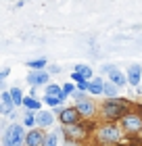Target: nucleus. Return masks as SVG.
Returning a JSON list of instances; mask_svg holds the SVG:
<instances>
[{
	"mask_svg": "<svg viewBox=\"0 0 142 146\" xmlns=\"http://www.w3.org/2000/svg\"><path fill=\"white\" fill-rule=\"evenodd\" d=\"M100 113L107 121H121L127 113H130V102L123 100V98H113V100H105L103 107H100Z\"/></svg>",
	"mask_w": 142,
	"mask_h": 146,
	"instance_id": "2",
	"label": "nucleus"
},
{
	"mask_svg": "<svg viewBox=\"0 0 142 146\" xmlns=\"http://www.w3.org/2000/svg\"><path fill=\"white\" fill-rule=\"evenodd\" d=\"M127 84H130L132 88L142 86V67H140L138 63L130 65V69H127Z\"/></svg>",
	"mask_w": 142,
	"mask_h": 146,
	"instance_id": "12",
	"label": "nucleus"
},
{
	"mask_svg": "<svg viewBox=\"0 0 142 146\" xmlns=\"http://www.w3.org/2000/svg\"><path fill=\"white\" fill-rule=\"evenodd\" d=\"M103 96H107V100H113V98H119V88L115 84H111V82H107L105 84V94Z\"/></svg>",
	"mask_w": 142,
	"mask_h": 146,
	"instance_id": "18",
	"label": "nucleus"
},
{
	"mask_svg": "<svg viewBox=\"0 0 142 146\" xmlns=\"http://www.w3.org/2000/svg\"><path fill=\"white\" fill-rule=\"evenodd\" d=\"M73 107L79 111V115H82L84 119H92L94 115H96V111H98V107L94 104V100H92L90 96H86L84 100H79L77 104H73Z\"/></svg>",
	"mask_w": 142,
	"mask_h": 146,
	"instance_id": "8",
	"label": "nucleus"
},
{
	"mask_svg": "<svg viewBox=\"0 0 142 146\" xmlns=\"http://www.w3.org/2000/svg\"><path fill=\"white\" fill-rule=\"evenodd\" d=\"M59 121H61V125H79V123H84V117L79 115V111L75 107H65L59 113Z\"/></svg>",
	"mask_w": 142,
	"mask_h": 146,
	"instance_id": "6",
	"label": "nucleus"
},
{
	"mask_svg": "<svg viewBox=\"0 0 142 146\" xmlns=\"http://www.w3.org/2000/svg\"><path fill=\"white\" fill-rule=\"evenodd\" d=\"M9 92H11V96H13V104H15V109L17 107H23V98H25L23 92L19 90V88H11Z\"/></svg>",
	"mask_w": 142,
	"mask_h": 146,
	"instance_id": "21",
	"label": "nucleus"
},
{
	"mask_svg": "<svg viewBox=\"0 0 142 146\" xmlns=\"http://www.w3.org/2000/svg\"><path fill=\"white\" fill-rule=\"evenodd\" d=\"M121 138H123V129H121L119 123L107 121V123H100L94 129V140L103 146H113V144L121 142Z\"/></svg>",
	"mask_w": 142,
	"mask_h": 146,
	"instance_id": "1",
	"label": "nucleus"
},
{
	"mask_svg": "<svg viewBox=\"0 0 142 146\" xmlns=\"http://www.w3.org/2000/svg\"><path fill=\"white\" fill-rule=\"evenodd\" d=\"M73 71H75L82 79H86V82H92V79H94V71H92L90 65H82V63H79V65H75Z\"/></svg>",
	"mask_w": 142,
	"mask_h": 146,
	"instance_id": "14",
	"label": "nucleus"
},
{
	"mask_svg": "<svg viewBox=\"0 0 142 146\" xmlns=\"http://www.w3.org/2000/svg\"><path fill=\"white\" fill-rule=\"evenodd\" d=\"M9 75H11V69H9V67H6V69H2V71H0V84H2V82H4V79H6V77H9Z\"/></svg>",
	"mask_w": 142,
	"mask_h": 146,
	"instance_id": "24",
	"label": "nucleus"
},
{
	"mask_svg": "<svg viewBox=\"0 0 142 146\" xmlns=\"http://www.w3.org/2000/svg\"><path fill=\"white\" fill-rule=\"evenodd\" d=\"M21 125H23V127H27V129H33V127H38V125H36V113H31V111H25Z\"/></svg>",
	"mask_w": 142,
	"mask_h": 146,
	"instance_id": "19",
	"label": "nucleus"
},
{
	"mask_svg": "<svg viewBox=\"0 0 142 146\" xmlns=\"http://www.w3.org/2000/svg\"><path fill=\"white\" fill-rule=\"evenodd\" d=\"M65 146H79V144H77V142H67Z\"/></svg>",
	"mask_w": 142,
	"mask_h": 146,
	"instance_id": "25",
	"label": "nucleus"
},
{
	"mask_svg": "<svg viewBox=\"0 0 142 146\" xmlns=\"http://www.w3.org/2000/svg\"><path fill=\"white\" fill-rule=\"evenodd\" d=\"M27 67L31 71H44L46 67H48V61L42 56V58H31V61H27Z\"/></svg>",
	"mask_w": 142,
	"mask_h": 146,
	"instance_id": "16",
	"label": "nucleus"
},
{
	"mask_svg": "<svg viewBox=\"0 0 142 146\" xmlns=\"http://www.w3.org/2000/svg\"><path fill=\"white\" fill-rule=\"evenodd\" d=\"M23 107H25V111L38 113V111H42V102H40L38 98H33V96H25L23 98Z\"/></svg>",
	"mask_w": 142,
	"mask_h": 146,
	"instance_id": "15",
	"label": "nucleus"
},
{
	"mask_svg": "<svg viewBox=\"0 0 142 146\" xmlns=\"http://www.w3.org/2000/svg\"><path fill=\"white\" fill-rule=\"evenodd\" d=\"M121 129H123V134H140L142 131V115L136 111H130L127 115L119 121Z\"/></svg>",
	"mask_w": 142,
	"mask_h": 146,
	"instance_id": "4",
	"label": "nucleus"
},
{
	"mask_svg": "<svg viewBox=\"0 0 142 146\" xmlns=\"http://www.w3.org/2000/svg\"><path fill=\"white\" fill-rule=\"evenodd\" d=\"M103 71L109 75V82L111 84H115L117 88H123V86L127 84V75H123L115 65H103Z\"/></svg>",
	"mask_w": 142,
	"mask_h": 146,
	"instance_id": "7",
	"label": "nucleus"
},
{
	"mask_svg": "<svg viewBox=\"0 0 142 146\" xmlns=\"http://www.w3.org/2000/svg\"><path fill=\"white\" fill-rule=\"evenodd\" d=\"M50 71H29L27 73V84L31 86V88H36V86H48L50 82Z\"/></svg>",
	"mask_w": 142,
	"mask_h": 146,
	"instance_id": "9",
	"label": "nucleus"
},
{
	"mask_svg": "<svg viewBox=\"0 0 142 146\" xmlns=\"http://www.w3.org/2000/svg\"><path fill=\"white\" fill-rule=\"evenodd\" d=\"M25 136H27V131H25L21 123H11L2 136V144L4 146H25Z\"/></svg>",
	"mask_w": 142,
	"mask_h": 146,
	"instance_id": "3",
	"label": "nucleus"
},
{
	"mask_svg": "<svg viewBox=\"0 0 142 146\" xmlns=\"http://www.w3.org/2000/svg\"><path fill=\"white\" fill-rule=\"evenodd\" d=\"M61 131H63L67 142H77V144H79V140H84L88 136V127L84 123H79V125H61Z\"/></svg>",
	"mask_w": 142,
	"mask_h": 146,
	"instance_id": "5",
	"label": "nucleus"
},
{
	"mask_svg": "<svg viewBox=\"0 0 142 146\" xmlns=\"http://www.w3.org/2000/svg\"><path fill=\"white\" fill-rule=\"evenodd\" d=\"M46 140V131L40 127L27 129V136H25V146H44Z\"/></svg>",
	"mask_w": 142,
	"mask_h": 146,
	"instance_id": "10",
	"label": "nucleus"
},
{
	"mask_svg": "<svg viewBox=\"0 0 142 146\" xmlns=\"http://www.w3.org/2000/svg\"><path fill=\"white\" fill-rule=\"evenodd\" d=\"M88 94H92V96L105 94V82H103V77H94V79H92V82H90V88H88Z\"/></svg>",
	"mask_w": 142,
	"mask_h": 146,
	"instance_id": "13",
	"label": "nucleus"
},
{
	"mask_svg": "<svg viewBox=\"0 0 142 146\" xmlns=\"http://www.w3.org/2000/svg\"><path fill=\"white\" fill-rule=\"evenodd\" d=\"M61 92H63V86L48 84V86H46V90H44V96H59L61 98Z\"/></svg>",
	"mask_w": 142,
	"mask_h": 146,
	"instance_id": "22",
	"label": "nucleus"
},
{
	"mask_svg": "<svg viewBox=\"0 0 142 146\" xmlns=\"http://www.w3.org/2000/svg\"><path fill=\"white\" fill-rule=\"evenodd\" d=\"M52 123H55V113L44 111V109L36 113V125H38L40 129H44V131H46V129H48Z\"/></svg>",
	"mask_w": 142,
	"mask_h": 146,
	"instance_id": "11",
	"label": "nucleus"
},
{
	"mask_svg": "<svg viewBox=\"0 0 142 146\" xmlns=\"http://www.w3.org/2000/svg\"><path fill=\"white\" fill-rule=\"evenodd\" d=\"M77 90V84H73V82H65L63 84V92H61V100H67L69 96H73V92Z\"/></svg>",
	"mask_w": 142,
	"mask_h": 146,
	"instance_id": "17",
	"label": "nucleus"
},
{
	"mask_svg": "<svg viewBox=\"0 0 142 146\" xmlns=\"http://www.w3.org/2000/svg\"><path fill=\"white\" fill-rule=\"evenodd\" d=\"M61 134L63 131H50V134H46V140H44V146H59L61 142Z\"/></svg>",
	"mask_w": 142,
	"mask_h": 146,
	"instance_id": "20",
	"label": "nucleus"
},
{
	"mask_svg": "<svg viewBox=\"0 0 142 146\" xmlns=\"http://www.w3.org/2000/svg\"><path fill=\"white\" fill-rule=\"evenodd\" d=\"M44 102L48 104V107H52V109H59L61 104H63V100H61L59 96H44Z\"/></svg>",
	"mask_w": 142,
	"mask_h": 146,
	"instance_id": "23",
	"label": "nucleus"
}]
</instances>
